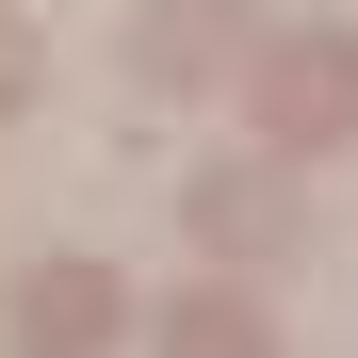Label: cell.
I'll list each match as a JSON object with an SVG mask.
<instances>
[{"label": "cell", "mask_w": 358, "mask_h": 358, "mask_svg": "<svg viewBox=\"0 0 358 358\" xmlns=\"http://www.w3.org/2000/svg\"><path fill=\"white\" fill-rule=\"evenodd\" d=\"M245 98H261L277 147H342L358 131V33H277L261 66H245Z\"/></svg>", "instance_id": "6da1fadb"}, {"label": "cell", "mask_w": 358, "mask_h": 358, "mask_svg": "<svg viewBox=\"0 0 358 358\" xmlns=\"http://www.w3.org/2000/svg\"><path fill=\"white\" fill-rule=\"evenodd\" d=\"M114 326H131V293H114L98 261H33L17 293H0V342H17V358H98Z\"/></svg>", "instance_id": "7a4b0ae2"}, {"label": "cell", "mask_w": 358, "mask_h": 358, "mask_svg": "<svg viewBox=\"0 0 358 358\" xmlns=\"http://www.w3.org/2000/svg\"><path fill=\"white\" fill-rule=\"evenodd\" d=\"M196 228H212V261H277V245H293V228H277V179H261V163L196 179Z\"/></svg>", "instance_id": "3957f363"}, {"label": "cell", "mask_w": 358, "mask_h": 358, "mask_svg": "<svg viewBox=\"0 0 358 358\" xmlns=\"http://www.w3.org/2000/svg\"><path fill=\"white\" fill-rule=\"evenodd\" d=\"M228 49H245V33H228V0H163V17H147V82H212Z\"/></svg>", "instance_id": "277c9868"}, {"label": "cell", "mask_w": 358, "mask_h": 358, "mask_svg": "<svg viewBox=\"0 0 358 358\" xmlns=\"http://www.w3.org/2000/svg\"><path fill=\"white\" fill-rule=\"evenodd\" d=\"M163 358H277L245 293H196V310H163Z\"/></svg>", "instance_id": "5b68a950"}, {"label": "cell", "mask_w": 358, "mask_h": 358, "mask_svg": "<svg viewBox=\"0 0 358 358\" xmlns=\"http://www.w3.org/2000/svg\"><path fill=\"white\" fill-rule=\"evenodd\" d=\"M33 82H49V49H33V17H0V114H33Z\"/></svg>", "instance_id": "8992f818"}]
</instances>
